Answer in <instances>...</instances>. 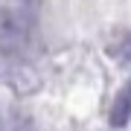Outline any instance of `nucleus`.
Instances as JSON below:
<instances>
[{"mask_svg": "<svg viewBox=\"0 0 131 131\" xmlns=\"http://www.w3.org/2000/svg\"><path fill=\"white\" fill-rule=\"evenodd\" d=\"M32 41V24L20 9L0 6V56L20 58Z\"/></svg>", "mask_w": 131, "mask_h": 131, "instance_id": "1", "label": "nucleus"}, {"mask_svg": "<svg viewBox=\"0 0 131 131\" xmlns=\"http://www.w3.org/2000/svg\"><path fill=\"white\" fill-rule=\"evenodd\" d=\"M0 76L6 79V84H12L20 93H29V90L38 88V73H32L20 58H9L0 56Z\"/></svg>", "mask_w": 131, "mask_h": 131, "instance_id": "2", "label": "nucleus"}, {"mask_svg": "<svg viewBox=\"0 0 131 131\" xmlns=\"http://www.w3.org/2000/svg\"><path fill=\"white\" fill-rule=\"evenodd\" d=\"M108 119H111L114 128H125L128 122H131V79H128L125 88L117 93V99H114V105H111V114H108Z\"/></svg>", "mask_w": 131, "mask_h": 131, "instance_id": "3", "label": "nucleus"}, {"mask_svg": "<svg viewBox=\"0 0 131 131\" xmlns=\"http://www.w3.org/2000/svg\"><path fill=\"white\" fill-rule=\"evenodd\" d=\"M117 58H119V64H131V32L122 38V44L117 47Z\"/></svg>", "mask_w": 131, "mask_h": 131, "instance_id": "4", "label": "nucleus"}, {"mask_svg": "<svg viewBox=\"0 0 131 131\" xmlns=\"http://www.w3.org/2000/svg\"><path fill=\"white\" fill-rule=\"evenodd\" d=\"M12 131H29V125H15Z\"/></svg>", "mask_w": 131, "mask_h": 131, "instance_id": "5", "label": "nucleus"}]
</instances>
